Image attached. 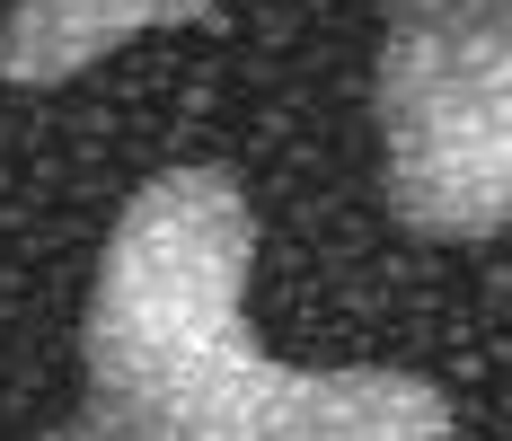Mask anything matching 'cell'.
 <instances>
[{
    "label": "cell",
    "mask_w": 512,
    "mask_h": 441,
    "mask_svg": "<svg viewBox=\"0 0 512 441\" xmlns=\"http://www.w3.org/2000/svg\"><path fill=\"white\" fill-rule=\"evenodd\" d=\"M256 212L230 168H159L98 247L80 415L36 441H460L424 371H309L248 327Z\"/></svg>",
    "instance_id": "1"
},
{
    "label": "cell",
    "mask_w": 512,
    "mask_h": 441,
    "mask_svg": "<svg viewBox=\"0 0 512 441\" xmlns=\"http://www.w3.org/2000/svg\"><path fill=\"white\" fill-rule=\"evenodd\" d=\"M221 0H9L0 18V80L9 89H62L80 71H98L106 53L159 27H195Z\"/></svg>",
    "instance_id": "3"
},
{
    "label": "cell",
    "mask_w": 512,
    "mask_h": 441,
    "mask_svg": "<svg viewBox=\"0 0 512 441\" xmlns=\"http://www.w3.org/2000/svg\"><path fill=\"white\" fill-rule=\"evenodd\" d=\"M380 186L415 239H495L512 212V0H380Z\"/></svg>",
    "instance_id": "2"
}]
</instances>
